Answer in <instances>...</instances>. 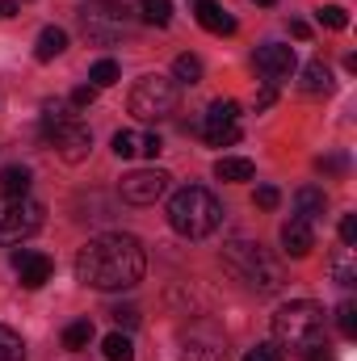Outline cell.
<instances>
[{"label": "cell", "instance_id": "277c9868", "mask_svg": "<svg viewBox=\"0 0 357 361\" xmlns=\"http://www.w3.org/2000/svg\"><path fill=\"white\" fill-rule=\"evenodd\" d=\"M223 265L236 273L244 286H253L257 294L282 290V269L269 261V252L261 244H253V240H231V244L223 248Z\"/></svg>", "mask_w": 357, "mask_h": 361}, {"label": "cell", "instance_id": "f1b7e54d", "mask_svg": "<svg viewBox=\"0 0 357 361\" xmlns=\"http://www.w3.org/2000/svg\"><path fill=\"white\" fill-rule=\"evenodd\" d=\"M244 361H282V345H277V341H257V345L244 353Z\"/></svg>", "mask_w": 357, "mask_h": 361}, {"label": "cell", "instance_id": "4316f807", "mask_svg": "<svg viewBox=\"0 0 357 361\" xmlns=\"http://www.w3.org/2000/svg\"><path fill=\"white\" fill-rule=\"evenodd\" d=\"M315 21H320L324 30H345V25H349V8H341V4H324V8H315Z\"/></svg>", "mask_w": 357, "mask_h": 361}, {"label": "cell", "instance_id": "d4e9b609", "mask_svg": "<svg viewBox=\"0 0 357 361\" xmlns=\"http://www.w3.org/2000/svg\"><path fill=\"white\" fill-rule=\"evenodd\" d=\"M139 8H143V21H152V25L173 21V0H139Z\"/></svg>", "mask_w": 357, "mask_h": 361}, {"label": "cell", "instance_id": "f546056e", "mask_svg": "<svg viewBox=\"0 0 357 361\" xmlns=\"http://www.w3.org/2000/svg\"><path fill=\"white\" fill-rule=\"evenodd\" d=\"M337 328H341V336H357V302L337 307Z\"/></svg>", "mask_w": 357, "mask_h": 361}, {"label": "cell", "instance_id": "2e32d148", "mask_svg": "<svg viewBox=\"0 0 357 361\" xmlns=\"http://www.w3.org/2000/svg\"><path fill=\"white\" fill-rule=\"evenodd\" d=\"M324 210H328V197H324V189H315V185H303V189H294V219H303V223H315V219H324Z\"/></svg>", "mask_w": 357, "mask_h": 361}, {"label": "cell", "instance_id": "60d3db41", "mask_svg": "<svg viewBox=\"0 0 357 361\" xmlns=\"http://www.w3.org/2000/svg\"><path fill=\"white\" fill-rule=\"evenodd\" d=\"M290 34H294V38H307L311 30H307V21H290Z\"/></svg>", "mask_w": 357, "mask_h": 361}, {"label": "cell", "instance_id": "3957f363", "mask_svg": "<svg viewBox=\"0 0 357 361\" xmlns=\"http://www.w3.org/2000/svg\"><path fill=\"white\" fill-rule=\"evenodd\" d=\"M273 341L282 349H294V353H307L324 341V311L307 298L298 302H286L273 311Z\"/></svg>", "mask_w": 357, "mask_h": 361}, {"label": "cell", "instance_id": "d590c367", "mask_svg": "<svg viewBox=\"0 0 357 361\" xmlns=\"http://www.w3.org/2000/svg\"><path fill=\"white\" fill-rule=\"evenodd\" d=\"M92 101H97V89H92V85H80V89L72 92V105H76V109H85Z\"/></svg>", "mask_w": 357, "mask_h": 361}, {"label": "cell", "instance_id": "f35d334b", "mask_svg": "<svg viewBox=\"0 0 357 361\" xmlns=\"http://www.w3.org/2000/svg\"><path fill=\"white\" fill-rule=\"evenodd\" d=\"M8 17H17V0H0V21H8Z\"/></svg>", "mask_w": 357, "mask_h": 361}, {"label": "cell", "instance_id": "ffe728a7", "mask_svg": "<svg viewBox=\"0 0 357 361\" xmlns=\"http://www.w3.org/2000/svg\"><path fill=\"white\" fill-rule=\"evenodd\" d=\"M89 341H92V319H76V324L63 328V349H68V353L89 349Z\"/></svg>", "mask_w": 357, "mask_h": 361}, {"label": "cell", "instance_id": "d6986e66", "mask_svg": "<svg viewBox=\"0 0 357 361\" xmlns=\"http://www.w3.org/2000/svg\"><path fill=\"white\" fill-rule=\"evenodd\" d=\"M303 89L311 92V97L332 92V72H328V63H324V59H311V63L303 68Z\"/></svg>", "mask_w": 357, "mask_h": 361}, {"label": "cell", "instance_id": "1f68e13d", "mask_svg": "<svg viewBox=\"0 0 357 361\" xmlns=\"http://www.w3.org/2000/svg\"><path fill=\"white\" fill-rule=\"evenodd\" d=\"M114 324L118 328H139V307H114Z\"/></svg>", "mask_w": 357, "mask_h": 361}, {"label": "cell", "instance_id": "e0dca14e", "mask_svg": "<svg viewBox=\"0 0 357 361\" xmlns=\"http://www.w3.org/2000/svg\"><path fill=\"white\" fill-rule=\"evenodd\" d=\"M68 51V30H59V25H47L42 34H38V42H34V59L38 63H51V59H59Z\"/></svg>", "mask_w": 357, "mask_h": 361}, {"label": "cell", "instance_id": "7402d4cb", "mask_svg": "<svg viewBox=\"0 0 357 361\" xmlns=\"http://www.w3.org/2000/svg\"><path fill=\"white\" fill-rule=\"evenodd\" d=\"M0 189L4 193H30V169L25 164H8L0 173Z\"/></svg>", "mask_w": 357, "mask_h": 361}, {"label": "cell", "instance_id": "7a4b0ae2", "mask_svg": "<svg viewBox=\"0 0 357 361\" xmlns=\"http://www.w3.org/2000/svg\"><path fill=\"white\" fill-rule=\"evenodd\" d=\"M169 223L185 240H206L223 223V202L202 185H185L169 197Z\"/></svg>", "mask_w": 357, "mask_h": 361}, {"label": "cell", "instance_id": "ab89813d", "mask_svg": "<svg viewBox=\"0 0 357 361\" xmlns=\"http://www.w3.org/2000/svg\"><path fill=\"white\" fill-rule=\"evenodd\" d=\"M273 97H277V92H273V85H269V89L257 97V109H269V105H273Z\"/></svg>", "mask_w": 357, "mask_h": 361}, {"label": "cell", "instance_id": "cb8c5ba5", "mask_svg": "<svg viewBox=\"0 0 357 361\" xmlns=\"http://www.w3.org/2000/svg\"><path fill=\"white\" fill-rule=\"evenodd\" d=\"M118 76H122V72H118V63H114V59H97V63L89 68L92 89H109V85H118Z\"/></svg>", "mask_w": 357, "mask_h": 361}, {"label": "cell", "instance_id": "836d02e7", "mask_svg": "<svg viewBox=\"0 0 357 361\" xmlns=\"http://www.w3.org/2000/svg\"><path fill=\"white\" fill-rule=\"evenodd\" d=\"M341 244H345V248L357 244V214H345V219H341Z\"/></svg>", "mask_w": 357, "mask_h": 361}, {"label": "cell", "instance_id": "9a60e30c", "mask_svg": "<svg viewBox=\"0 0 357 361\" xmlns=\"http://www.w3.org/2000/svg\"><path fill=\"white\" fill-rule=\"evenodd\" d=\"M193 17H198V25L206 30V34H236V17L223 8V4H214V0H198L193 4Z\"/></svg>", "mask_w": 357, "mask_h": 361}, {"label": "cell", "instance_id": "8992f818", "mask_svg": "<svg viewBox=\"0 0 357 361\" xmlns=\"http://www.w3.org/2000/svg\"><path fill=\"white\" fill-rule=\"evenodd\" d=\"M131 114L143 118V122H164V118H173V114H177V85H173L169 76H156V72L139 76L135 89H131Z\"/></svg>", "mask_w": 357, "mask_h": 361}, {"label": "cell", "instance_id": "6da1fadb", "mask_svg": "<svg viewBox=\"0 0 357 361\" xmlns=\"http://www.w3.org/2000/svg\"><path fill=\"white\" fill-rule=\"evenodd\" d=\"M147 273V252L135 235H97L76 252V281L92 290H131Z\"/></svg>", "mask_w": 357, "mask_h": 361}, {"label": "cell", "instance_id": "8fae6325", "mask_svg": "<svg viewBox=\"0 0 357 361\" xmlns=\"http://www.w3.org/2000/svg\"><path fill=\"white\" fill-rule=\"evenodd\" d=\"M118 189H122V202H131V206H152V202L169 189V173H160V169H139V173H126Z\"/></svg>", "mask_w": 357, "mask_h": 361}, {"label": "cell", "instance_id": "ba28073f", "mask_svg": "<svg viewBox=\"0 0 357 361\" xmlns=\"http://www.w3.org/2000/svg\"><path fill=\"white\" fill-rule=\"evenodd\" d=\"M42 139H47V143H55L59 160H68V164L89 160V152H92V130L85 126V122H76V118H68V122H59V126L42 130Z\"/></svg>", "mask_w": 357, "mask_h": 361}, {"label": "cell", "instance_id": "4fadbf2b", "mask_svg": "<svg viewBox=\"0 0 357 361\" xmlns=\"http://www.w3.org/2000/svg\"><path fill=\"white\" fill-rule=\"evenodd\" d=\"M257 68L269 76V85H277V80H286L290 72H294V47H282V42H265L261 51H257Z\"/></svg>", "mask_w": 357, "mask_h": 361}, {"label": "cell", "instance_id": "30bf717a", "mask_svg": "<svg viewBox=\"0 0 357 361\" xmlns=\"http://www.w3.org/2000/svg\"><path fill=\"white\" fill-rule=\"evenodd\" d=\"M236 118H240V105H236V101H214V105L206 109L202 135H206L214 147H231V143H240V126H236Z\"/></svg>", "mask_w": 357, "mask_h": 361}, {"label": "cell", "instance_id": "603a6c76", "mask_svg": "<svg viewBox=\"0 0 357 361\" xmlns=\"http://www.w3.org/2000/svg\"><path fill=\"white\" fill-rule=\"evenodd\" d=\"M173 76H177L181 85H198L202 80V59L198 55H177L173 59Z\"/></svg>", "mask_w": 357, "mask_h": 361}, {"label": "cell", "instance_id": "52a82bcc", "mask_svg": "<svg viewBox=\"0 0 357 361\" xmlns=\"http://www.w3.org/2000/svg\"><path fill=\"white\" fill-rule=\"evenodd\" d=\"M126 34V8L118 0H97L85 8V38L97 47H109Z\"/></svg>", "mask_w": 357, "mask_h": 361}, {"label": "cell", "instance_id": "44dd1931", "mask_svg": "<svg viewBox=\"0 0 357 361\" xmlns=\"http://www.w3.org/2000/svg\"><path fill=\"white\" fill-rule=\"evenodd\" d=\"M101 349H105V361H135V345L126 332H109Z\"/></svg>", "mask_w": 357, "mask_h": 361}, {"label": "cell", "instance_id": "8d00e7d4", "mask_svg": "<svg viewBox=\"0 0 357 361\" xmlns=\"http://www.w3.org/2000/svg\"><path fill=\"white\" fill-rule=\"evenodd\" d=\"M139 152H147V156H160V152H164V139H160V135H147V139H139Z\"/></svg>", "mask_w": 357, "mask_h": 361}, {"label": "cell", "instance_id": "9c48e42d", "mask_svg": "<svg viewBox=\"0 0 357 361\" xmlns=\"http://www.w3.org/2000/svg\"><path fill=\"white\" fill-rule=\"evenodd\" d=\"M181 361H227L223 332H214L210 324H193L181 336Z\"/></svg>", "mask_w": 357, "mask_h": 361}, {"label": "cell", "instance_id": "b9f144b4", "mask_svg": "<svg viewBox=\"0 0 357 361\" xmlns=\"http://www.w3.org/2000/svg\"><path fill=\"white\" fill-rule=\"evenodd\" d=\"M257 4H277V0H257Z\"/></svg>", "mask_w": 357, "mask_h": 361}, {"label": "cell", "instance_id": "74e56055", "mask_svg": "<svg viewBox=\"0 0 357 361\" xmlns=\"http://www.w3.org/2000/svg\"><path fill=\"white\" fill-rule=\"evenodd\" d=\"M307 361H337V357H332V349H328V345L320 341L315 349H307Z\"/></svg>", "mask_w": 357, "mask_h": 361}, {"label": "cell", "instance_id": "5b68a950", "mask_svg": "<svg viewBox=\"0 0 357 361\" xmlns=\"http://www.w3.org/2000/svg\"><path fill=\"white\" fill-rule=\"evenodd\" d=\"M42 202H34L30 193H0V244H21L34 231H42Z\"/></svg>", "mask_w": 357, "mask_h": 361}, {"label": "cell", "instance_id": "484cf974", "mask_svg": "<svg viewBox=\"0 0 357 361\" xmlns=\"http://www.w3.org/2000/svg\"><path fill=\"white\" fill-rule=\"evenodd\" d=\"M0 361H25V345H21V336H17L13 328H4V324H0Z\"/></svg>", "mask_w": 357, "mask_h": 361}, {"label": "cell", "instance_id": "5bb4252c", "mask_svg": "<svg viewBox=\"0 0 357 361\" xmlns=\"http://www.w3.org/2000/svg\"><path fill=\"white\" fill-rule=\"evenodd\" d=\"M282 248H286V257L303 261V257L315 248V231H311V223H303V219L282 223Z\"/></svg>", "mask_w": 357, "mask_h": 361}, {"label": "cell", "instance_id": "e575fe53", "mask_svg": "<svg viewBox=\"0 0 357 361\" xmlns=\"http://www.w3.org/2000/svg\"><path fill=\"white\" fill-rule=\"evenodd\" d=\"M315 169L337 177V173H345V156H320V160H315Z\"/></svg>", "mask_w": 357, "mask_h": 361}, {"label": "cell", "instance_id": "ac0fdd59", "mask_svg": "<svg viewBox=\"0 0 357 361\" xmlns=\"http://www.w3.org/2000/svg\"><path fill=\"white\" fill-rule=\"evenodd\" d=\"M214 177L219 180H253L257 177V164L244 160V156H223V160L214 164Z\"/></svg>", "mask_w": 357, "mask_h": 361}, {"label": "cell", "instance_id": "4dcf8cb0", "mask_svg": "<svg viewBox=\"0 0 357 361\" xmlns=\"http://www.w3.org/2000/svg\"><path fill=\"white\" fill-rule=\"evenodd\" d=\"M332 273H337V281H341V286H353V281H357V273H353V265H349V257H345V252L332 261Z\"/></svg>", "mask_w": 357, "mask_h": 361}, {"label": "cell", "instance_id": "83f0119b", "mask_svg": "<svg viewBox=\"0 0 357 361\" xmlns=\"http://www.w3.org/2000/svg\"><path fill=\"white\" fill-rule=\"evenodd\" d=\"M114 156H118V160L139 156V135H135V130H118V135H114Z\"/></svg>", "mask_w": 357, "mask_h": 361}, {"label": "cell", "instance_id": "7c38bea8", "mask_svg": "<svg viewBox=\"0 0 357 361\" xmlns=\"http://www.w3.org/2000/svg\"><path fill=\"white\" fill-rule=\"evenodd\" d=\"M13 269H17V277H21V286H25V290H38V286H47V281H51L55 265H51V257H42V252L21 248V252H13Z\"/></svg>", "mask_w": 357, "mask_h": 361}, {"label": "cell", "instance_id": "d6a6232c", "mask_svg": "<svg viewBox=\"0 0 357 361\" xmlns=\"http://www.w3.org/2000/svg\"><path fill=\"white\" fill-rule=\"evenodd\" d=\"M277 202H282V193H277L273 185H261V189H257V206H261V210H277Z\"/></svg>", "mask_w": 357, "mask_h": 361}]
</instances>
